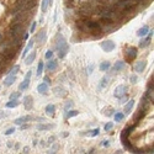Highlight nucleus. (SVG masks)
Listing matches in <instances>:
<instances>
[{"mask_svg":"<svg viewBox=\"0 0 154 154\" xmlns=\"http://www.w3.org/2000/svg\"><path fill=\"white\" fill-rule=\"evenodd\" d=\"M129 81H131V84H136L137 81H138V78H137V75H131V78H129Z\"/></svg>","mask_w":154,"mask_h":154,"instance_id":"nucleus-39","label":"nucleus"},{"mask_svg":"<svg viewBox=\"0 0 154 154\" xmlns=\"http://www.w3.org/2000/svg\"><path fill=\"white\" fill-rule=\"evenodd\" d=\"M14 132H15V128H9V129H6V131H5V135H6V136H9V135H13Z\"/></svg>","mask_w":154,"mask_h":154,"instance_id":"nucleus-41","label":"nucleus"},{"mask_svg":"<svg viewBox=\"0 0 154 154\" xmlns=\"http://www.w3.org/2000/svg\"><path fill=\"white\" fill-rule=\"evenodd\" d=\"M137 57V48L135 47H129L127 49V58L128 59H135Z\"/></svg>","mask_w":154,"mask_h":154,"instance_id":"nucleus-15","label":"nucleus"},{"mask_svg":"<svg viewBox=\"0 0 154 154\" xmlns=\"http://www.w3.org/2000/svg\"><path fill=\"white\" fill-rule=\"evenodd\" d=\"M54 111H56V106H54L53 104L47 105V107H46V114H47V115H53Z\"/></svg>","mask_w":154,"mask_h":154,"instance_id":"nucleus-25","label":"nucleus"},{"mask_svg":"<svg viewBox=\"0 0 154 154\" xmlns=\"http://www.w3.org/2000/svg\"><path fill=\"white\" fill-rule=\"evenodd\" d=\"M11 32L14 38H19V36L22 33V25L21 24H14L13 28H11Z\"/></svg>","mask_w":154,"mask_h":154,"instance_id":"nucleus-6","label":"nucleus"},{"mask_svg":"<svg viewBox=\"0 0 154 154\" xmlns=\"http://www.w3.org/2000/svg\"><path fill=\"white\" fill-rule=\"evenodd\" d=\"M7 116V114L6 112H4V111H0V118H4V117H6Z\"/></svg>","mask_w":154,"mask_h":154,"instance_id":"nucleus-46","label":"nucleus"},{"mask_svg":"<svg viewBox=\"0 0 154 154\" xmlns=\"http://www.w3.org/2000/svg\"><path fill=\"white\" fill-rule=\"evenodd\" d=\"M19 104H20V102H19L17 100H10L5 106H6V107H17Z\"/></svg>","mask_w":154,"mask_h":154,"instance_id":"nucleus-29","label":"nucleus"},{"mask_svg":"<svg viewBox=\"0 0 154 154\" xmlns=\"http://www.w3.org/2000/svg\"><path fill=\"white\" fill-rule=\"evenodd\" d=\"M19 70H20V67H19V65H15L11 70L9 71V75H16V74L19 73Z\"/></svg>","mask_w":154,"mask_h":154,"instance_id":"nucleus-35","label":"nucleus"},{"mask_svg":"<svg viewBox=\"0 0 154 154\" xmlns=\"http://www.w3.org/2000/svg\"><path fill=\"white\" fill-rule=\"evenodd\" d=\"M73 105H74V102H73V101H68L67 104L64 105V112H65V114L70 110V107H73Z\"/></svg>","mask_w":154,"mask_h":154,"instance_id":"nucleus-36","label":"nucleus"},{"mask_svg":"<svg viewBox=\"0 0 154 154\" xmlns=\"http://www.w3.org/2000/svg\"><path fill=\"white\" fill-rule=\"evenodd\" d=\"M107 84H109V75H105L104 78H102V80L100 81V84H99V90L105 89Z\"/></svg>","mask_w":154,"mask_h":154,"instance_id":"nucleus-22","label":"nucleus"},{"mask_svg":"<svg viewBox=\"0 0 154 154\" xmlns=\"http://www.w3.org/2000/svg\"><path fill=\"white\" fill-rule=\"evenodd\" d=\"M127 94V88H126V85H120L116 90H115V92H114V95L116 96V97H121V96H123V95H126Z\"/></svg>","mask_w":154,"mask_h":154,"instance_id":"nucleus-8","label":"nucleus"},{"mask_svg":"<svg viewBox=\"0 0 154 154\" xmlns=\"http://www.w3.org/2000/svg\"><path fill=\"white\" fill-rule=\"evenodd\" d=\"M31 75H32V71H31V70H28L27 73H26V77H25L24 81H22V83L20 84V86H19V89L21 90V91H24V90H26V89L28 88V85H30V79H31Z\"/></svg>","mask_w":154,"mask_h":154,"instance_id":"nucleus-3","label":"nucleus"},{"mask_svg":"<svg viewBox=\"0 0 154 154\" xmlns=\"http://www.w3.org/2000/svg\"><path fill=\"white\" fill-rule=\"evenodd\" d=\"M68 51H69V46L65 43L64 46H62L58 51H57V52H58V57L62 59V58H64L65 56H67V53H68Z\"/></svg>","mask_w":154,"mask_h":154,"instance_id":"nucleus-9","label":"nucleus"},{"mask_svg":"<svg viewBox=\"0 0 154 154\" xmlns=\"http://www.w3.org/2000/svg\"><path fill=\"white\" fill-rule=\"evenodd\" d=\"M30 120H31V117H30V116L20 117V118L15 120V125H22V123H25V122H27V121H30Z\"/></svg>","mask_w":154,"mask_h":154,"instance_id":"nucleus-24","label":"nucleus"},{"mask_svg":"<svg viewBox=\"0 0 154 154\" xmlns=\"http://www.w3.org/2000/svg\"><path fill=\"white\" fill-rule=\"evenodd\" d=\"M45 58H46V59H51V58H53V51H48V52L45 54Z\"/></svg>","mask_w":154,"mask_h":154,"instance_id":"nucleus-40","label":"nucleus"},{"mask_svg":"<svg viewBox=\"0 0 154 154\" xmlns=\"http://www.w3.org/2000/svg\"><path fill=\"white\" fill-rule=\"evenodd\" d=\"M110 67H111V63H110V62H107V60L102 62V63L100 64V69H101L102 71H106V70H109V69H110Z\"/></svg>","mask_w":154,"mask_h":154,"instance_id":"nucleus-26","label":"nucleus"},{"mask_svg":"<svg viewBox=\"0 0 154 154\" xmlns=\"http://www.w3.org/2000/svg\"><path fill=\"white\" fill-rule=\"evenodd\" d=\"M148 33H149V36H148V37H146L144 39H142L141 42H139V47H141V48L146 47V46H147V45L150 42V38H152V36H153V31H149Z\"/></svg>","mask_w":154,"mask_h":154,"instance_id":"nucleus-16","label":"nucleus"},{"mask_svg":"<svg viewBox=\"0 0 154 154\" xmlns=\"http://www.w3.org/2000/svg\"><path fill=\"white\" fill-rule=\"evenodd\" d=\"M26 128H28V125H27V123H22V125H21V129L24 131V129H26Z\"/></svg>","mask_w":154,"mask_h":154,"instance_id":"nucleus-48","label":"nucleus"},{"mask_svg":"<svg viewBox=\"0 0 154 154\" xmlns=\"http://www.w3.org/2000/svg\"><path fill=\"white\" fill-rule=\"evenodd\" d=\"M54 141H56V137H54V136H52V137H49L48 143H54Z\"/></svg>","mask_w":154,"mask_h":154,"instance_id":"nucleus-47","label":"nucleus"},{"mask_svg":"<svg viewBox=\"0 0 154 154\" xmlns=\"http://www.w3.org/2000/svg\"><path fill=\"white\" fill-rule=\"evenodd\" d=\"M146 65H147V62L146 60H138L137 63L135 64V70L137 73H143L146 69Z\"/></svg>","mask_w":154,"mask_h":154,"instance_id":"nucleus-7","label":"nucleus"},{"mask_svg":"<svg viewBox=\"0 0 154 154\" xmlns=\"http://www.w3.org/2000/svg\"><path fill=\"white\" fill-rule=\"evenodd\" d=\"M54 92H56L57 95L62 96V97H63V96H65V95H67V91H64L63 89H60V88H56V89H54Z\"/></svg>","mask_w":154,"mask_h":154,"instance_id":"nucleus-31","label":"nucleus"},{"mask_svg":"<svg viewBox=\"0 0 154 154\" xmlns=\"http://www.w3.org/2000/svg\"><path fill=\"white\" fill-rule=\"evenodd\" d=\"M127 101V94L126 95H123V96H121L120 97V102H121V104H125V102Z\"/></svg>","mask_w":154,"mask_h":154,"instance_id":"nucleus-42","label":"nucleus"},{"mask_svg":"<svg viewBox=\"0 0 154 154\" xmlns=\"http://www.w3.org/2000/svg\"><path fill=\"white\" fill-rule=\"evenodd\" d=\"M123 67H125V62L117 60L116 63H115V65H114V71H115V73H117V71H121Z\"/></svg>","mask_w":154,"mask_h":154,"instance_id":"nucleus-20","label":"nucleus"},{"mask_svg":"<svg viewBox=\"0 0 154 154\" xmlns=\"http://www.w3.org/2000/svg\"><path fill=\"white\" fill-rule=\"evenodd\" d=\"M78 114H79L78 111H73V110H71L70 112H67V114H65V117H67V118H69V117H73V116H77Z\"/></svg>","mask_w":154,"mask_h":154,"instance_id":"nucleus-37","label":"nucleus"},{"mask_svg":"<svg viewBox=\"0 0 154 154\" xmlns=\"http://www.w3.org/2000/svg\"><path fill=\"white\" fill-rule=\"evenodd\" d=\"M0 38H1V35H0Z\"/></svg>","mask_w":154,"mask_h":154,"instance_id":"nucleus-55","label":"nucleus"},{"mask_svg":"<svg viewBox=\"0 0 154 154\" xmlns=\"http://www.w3.org/2000/svg\"><path fill=\"white\" fill-rule=\"evenodd\" d=\"M112 128H114V123H112V122H107L106 123V125H105V131H111Z\"/></svg>","mask_w":154,"mask_h":154,"instance_id":"nucleus-38","label":"nucleus"},{"mask_svg":"<svg viewBox=\"0 0 154 154\" xmlns=\"http://www.w3.org/2000/svg\"><path fill=\"white\" fill-rule=\"evenodd\" d=\"M57 67H58V60L54 59V58H51L49 62L47 63V69L51 70V71H53V70L57 69Z\"/></svg>","mask_w":154,"mask_h":154,"instance_id":"nucleus-10","label":"nucleus"},{"mask_svg":"<svg viewBox=\"0 0 154 154\" xmlns=\"http://www.w3.org/2000/svg\"><path fill=\"white\" fill-rule=\"evenodd\" d=\"M138 3H139V0H120V1L117 3V7L127 10V9H129L132 6H135Z\"/></svg>","mask_w":154,"mask_h":154,"instance_id":"nucleus-1","label":"nucleus"},{"mask_svg":"<svg viewBox=\"0 0 154 154\" xmlns=\"http://www.w3.org/2000/svg\"><path fill=\"white\" fill-rule=\"evenodd\" d=\"M85 25H86V28L88 30H100V24L99 22H95V21H86L85 22Z\"/></svg>","mask_w":154,"mask_h":154,"instance_id":"nucleus-12","label":"nucleus"},{"mask_svg":"<svg viewBox=\"0 0 154 154\" xmlns=\"http://www.w3.org/2000/svg\"><path fill=\"white\" fill-rule=\"evenodd\" d=\"M90 135H91V136H97V135H99V129H97V128H96V129H94V131H92V132L90 133Z\"/></svg>","mask_w":154,"mask_h":154,"instance_id":"nucleus-45","label":"nucleus"},{"mask_svg":"<svg viewBox=\"0 0 154 154\" xmlns=\"http://www.w3.org/2000/svg\"><path fill=\"white\" fill-rule=\"evenodd\" d=\"M20 148V144H19V143H16V146H15V149H19Z\"/></svg>","mask_w":154,"mask_h":154,"instance_id":"nucleus-54","label":"nucleus"},{"mask_svg":"<svg viewBox=\"0 0 154 154\" xmlns=\"http://www.w3.org/2000/svg\"><path fill=\"white\" fill-rule=\"evenodd\" d=\"M133 105H135V100H129L128 101V104L125 106V112H123V114L125 115H127V114H129V112L132 111V109H133Z\"/></svg>","mask_w":154,"mask_h":154,"instance_id":"nucleus-21","label":"nucleus"},{"mask_svg":"<svg viewBox=\"0 0 154 154\" xmlns=\"http://www.w3.org/2000/svg\"><path fill=\"white\" fill-rule=\"evenodd\" d=\"M36 21H33L32 24H31V27H30V32H33V31H35V28H36Z\"/></svg>","mask_w":154,"mask_h":154,"instance_id":"nucleus-43","label":"nucleus"},{"mask_svg":"<svg viewBox=\"0 0 154 154\" xmlns=\"http://www.w3.org/2000/svg\"><path fill=\"white\" fill-rule=\"evenodd\" d=\"M58 148H59L58 144H53L52 147H51V149L48 150V154H56L58 152Z\"/></svg>","mask_w":154,"mask_h":154,"instance_id":"nucleus-33","label":"nucleus"},{"mask_svg":"<svg viewBox=\"0 0 154 154\" xmlns=\"http://www.w3.org/2000/svg\"><path fill=\"white\" fill-rule=\"evenodd\" d=\"M43 79H45V83H46V84H48V83H49V78H48V77H45Z\"/></svg>","mask_w":154,"mask_h":154,"instance_id":"nucleus-49","label":"nucleus"},{"mask_svg":"<svg viewBox=\"0 0 154 154\" xmlns=\"http://www.w3.org/2000/svg\"><path fill=\"white\" fill-rule=\"evenodd\" d=\"M148 32H149V27H148L147 25H144L143 27H141V28L137 31V36H139V37H143V36H146Z\"/></svg>","mask_w":154,"mask_h":154,"instance_id":"nucleus-19","label":"nucleus"},{"mask_svg":"<svg viewBox=\"0 0 154 154\" xmlns=\"http://www.w3.org/2000/svg\"><path fill=\"white\" fill-rule=\"evenodd\" d=\"M32 105H33V99L31 96H26L24 97V106L26 110H31L32 109Z\"/></svg>","mask_w":154,"mask_h":154,"instance_id":"nucleus-11","label":"nucleus"},{"mask_svg":"<svg viewBox=\"0 0 154 154\" xmlns=\"http://www.w3.org/2000/svg\"><path fill=\"white\" fill-rule=\"evenodd\" d=\"M33 43H35V41H33V39H32V41H30V42H28L27 47L25 48V51H24V53H22V58H25V57H26V54L28 53V51H30L31 48L33 47Z\"/></svg>","mask_w":154,"mask_h":154,"instance_id":"nucleus-27","label":"nucleus"},{"mask_svg":"<svg viewBox=\"0 0 154 154\" xmlns=\"http://www.w3.org/2000/svg\"><path fill=\"white\" fill-rule=\"evenodd\" d=\"M28 150H30V148L28 147H25V153H28Z\"/></svg>","mask_w":154,"mask_h":154,"instance_id":"nucleus-53","label":"nucleus"},{"mask_svg":"<svg viewBox=\"0 0 154 154\" xmlns=\"http://www.w3.org/2000/svg\"><path fill=\"white\" fill-rule=\"evenodd\" d=\"M36 39H37V42L41 45V43H43L45 41H46V30L43 28L42 31H41V32L37 35V37H36Z\"/></svg>","mask_w":154,"mask_h":154,"instance_id":"nucleus-18","label":"nucleus"},{"mask_svg":"<svg viewBox=\"0 0 154 154\" xmlns=\"http://www.w3.org/2000/svg\"><path fill=\"white\" fill-rule=\"evenodd\" d=\"M38 131H48V129H52L54 128V125H51V123H41V125L37 126Z\"/></svg>","mask_w":154,"mask_h":154,"instance_id":"nucleus-17","label":"nucleus"},{"mask_svg":"<svg viewBox=\"0 0 154 154\" xmlns=\"http://www.w3.org/2000/svg\"><path fill=\"white\" fill-rule=\"evenodd\" d=\"M16 80V75H7L5 79H4V86H10L15 83Z\"/></svg>","mask_w":154,"mask_h":154,"instance_id":"nucleus-14","label":"nucleus"},{"mask_svg":"<svg viewBox=\"0 0 154 154\" xmlns=\"http://www.w3.org/2000/svg\"><path fill=\"white\" fill-rule=\"evenodd\" d=\"M68 135H69L68 132H64V133H63V137H68Z\"/></svg>","mask_w":154,"mask_h":154,"instance_id":"nucleus-52","label":"nucleus"},{"mask_svg":"<svg viewBox=\"0 0 154 154\" xmlns=\"http://www.w3.org/2000/svg\"><path fill=\"white\" fill-rule=\"evenodd\" d=\"M101 16L105 17L106 20H112L118 16V14L115 11V10H104V11H101Z\"/></svg>","mask_w":154,"mask_h":154,"instance_id":"nucleus-4","label":"nucleus"},{"mask_svg":"<svg viewBox=\"0 0 154 154\" xmlns=\"http://www.w3.org/2000/svg\"><path fill=\"white\" fill-rule=\"evenodd\" d=\"M100 46H101V48L104 49L105 52H111V51H114V49L116 48V45H115V42H112V41H110V39L102 41Z\"/></svg>","mask_w":154,"mask_h":154,"instance_id":"nucleus-2","label":"nucleus"},{"mask_svg":"<svg viewBox=\"0 0 154 154\" xmlns=\"http://www.w3.org/2000/svg\"><path fill=\"white\" fill-rule=\"evenodd\" d=\"M20 96H21V92H20V91H15V92H13V94L10 95V100H17Z\"/></svg>","mask_w":154,"mask_h":154,"instance_id":"nucleus-34","label":"nucleus"},{"mask_svg":"<svg viewBox=\"0 0 154 154\" xmlns=\"http://www.w3.org/2000/svg\"><path fill=\"white\" fill-rule=\"evenodd\" d=\"M48 6H49V0H42V4H41V10H42V13L47 11Z\"/></svg>","mask_w":154,"mask_h":154,"instance_id":"nucleus-28","label":"nucleus"},{"mask_svg":"<svg viewBox=\"0 0 154 154\" xmlns=\"http://www.w3.org/2000/svg\"><path fill=\"white\" fill-rule=\"evenodd\" d=\"M35 57H36V53L35 52H32L27 58H26V60H25V64L26 65H30V64H32L33 63V60H35Z\"/></svg>","mask_w":154,"mask_h":154,"instance_id":"nucleus-23","label":"nucleus"},{"mask_svg":"<svg viewBox=\"0 0 154 154\" xmlns=\"http://www.w3.org/2000/svg\"><path fill=\"white\" fill-rule=\"evenodd\" d=\"M114 118H115V121H116V122H121L123 118H125V114H122V112H116Z\"/></svg>","mask_w":154,"mask_h":154,"instance_id":"nucleus-30","label":"nucleus"},{"mask_svg":"<svg viewBox=\"0 0 154 154\" xmlns=\"http://www.w3.org/2000/svg\"><path fill=\"white\" fill-rule=\"evenodd\" d=\"M105 114L107 115V116H110V115H112V114H115V110L114 109H111V110H109V111H106Z\"/></svg>","mask_w":154,"mask_h":154,"instance_id":"nucleus-44","label":"nucleus"},{"mask_svg":"<svg viewBox=\"0 0 154 154\" xmlns=\"http://www.w3.org/2000/svg\"><path fill=\"white\" fill-rule=\"evenodd\" d=\"M67 43V41H65V38L62 36L60 33H58L57 35V37H56V45H54V51H58L62 46H64Z\"/></svg>","mask_w":154,"mask_h":154,"instance_id":"nucleus-5","label":"nucleus"},{"mask_svg":"<svg viewBox=\"0 0 154 154\" xmlns=\"http://www.w3.org/2000/svg\"><path fill=\"white\" fill-rule=\"evenodd\" d=\"M43 67H45V64H43V60H41L39 63H38V67H37V77H39L41 74H42Z\"/></svg>","mask_w":154,"mask_h":154,"instance_id":"nucleus-32","label":"nucleus"},{"mask_svg":"<svg viewBox=\"0 0 154 154\" xmlns=\"http://www.w3.org/2000/svg\"><path fill=\"white\" fill-rule=\"evenodd\" d=\"M92 70H94V64H92V65H90V67H89V73H91Z\"/></svg>","mask_w":154,"mask_h":154,"instance_id":"nucleus-50","label":"nucleus"},{"mask_svg":"<svg viewBox=\"0 0 154 154\" xmlns=\"http://www.w3.org/2000/svg\"><path fill=\"white\" fill-rule=\"evenodd\" d=\"M102 146H104V147H107V146H109V142H107V141L102 142Z\"/></svg>","mask_w":154,"mask_h":154,"instance_id":"nucleus-51","label":"nucleus"},{"mask_svg":"<svg viewBox=\"0 0 154 154\" xmlns=\"http://www.w3.org/2000/svg\"><path fill=\"white\" fill-rule=\"evenodd\" d=\"M37 91L39 92V94L47 95V94H48V84H46V83H41V84L37 86Z\"/></svg>","mask_w":154,"mask_h":154,"instance_id":"nucleus-13","label":"nucleus"}]
</instances>
